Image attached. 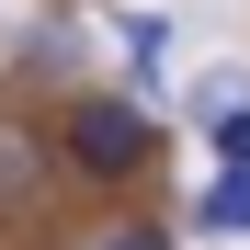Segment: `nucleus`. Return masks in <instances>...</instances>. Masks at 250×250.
Returning a JSON list of instances; mask_svg holds the SVG:
<instances>
[{
	"label": "nucleus",
	"instance_id": "nucleus-4",
	"mask_svg": "<svg viewBox=\"0 0 250 250\" xmlns=\"http://www.w3.org/2000/svg\"><path fill=\"white\" fill-rule=\"evenodd\" d=\"M216 148H228V171H250V103H228V114H216Z\"/></svg>",
	"mask_w": 250,
	"mask_h": 250
},
{
	"label": "nucleus",
	"instance_id": "nucleus-1",
	"mask_svg": "<svg viewBox=\"0 0 250 250\" xmlns=\"http://www.w3.org/2000/svg\"><path fill=\"white\" fill-rule=\"evenodd\" d=\"M68 159H80L91 182L148 171V114H137V103H80V114H68Z\"/></svg>",
	"mask_w": 250,
	"mask_h": 250
},
{
	"label": "nucleus",
	"instance_id": "nucleus-2",
	"mask_svg": "<svg viewBox=\"0 0 250 250\" xmlns=\"http://www.w3.org/2000/svg\"><path fill=\"white\" fill-rule=\"evenodd\" d=\"M193 228H205V239H239V228H250V171H228L216 193H205V205H193Z\"/></svg>",
	"mask_w": 250,
	"mask_h": 250
},
{
	"label": "nucleus",
	"instance_id": "nucleus-5",
	"mask_svg": "<svg viewBox=\"0 0 250 250\" xmlns=\"http://www.w3.org/2000/svg\"><path fill=\"white\" fill-rule=\"evenodd\" d=\"M103 250H171V239H159V228H114Z\"/></svg>",
	"mask_w": 250,
	"mask_h": 250
},
{
	"label": "nucleus",
	"instance_id": "nucleus-3",
	"mask_svg": "<svg viewBox=\"0 0 250 250\" xmlns=\"http://www.w3.org/2000/svg\"><path fill=\"white\" fill-rule=\"evenodd\" d=\"M34 159H46V148H34L23 125H0V205H23L34 182H46V171H34Z\"/></svg>",
	"mask_w": 250,
	"mask_h": 250
}]
</instances>
